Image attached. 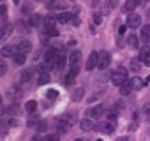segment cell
Wrapping results in <instances>:
<instances>
[{
    "label": "cell",
    "instance_id": "484cf974",
    "mask_svg": "<svg viewBox=\"0 0 150 141\" xmlns=\"http://www.w3.org/2000/svg\"><path fill=\"white\" fill-rule=\"evenodd\" d=\"M44 32H46V35H50V37H58V34H60L55 27H46Z\"/></svg>",
    "mask_w": 150,
    "mask_h": 141
},
{
    "label": "cell",
    "instance_id": "30bf717a",
    "mask_svg": "<svg viewBox=\"0 0 150 141\" xmlns=\"http://www.w3.org/2000/svg\"><path fill=\"white\" fill-rule=\"evenodd\" d=\"M67 58H69V62H71V67H78V63L81 62V53H80V51H72Z\"/></svg>",
    "mask_w": 150,
    "mask_h": 141
},
{
    "label": "cell",
    "instance_id": "8992f818",
    "mask_svg": "<svg viewBox=\"0 0 150 141\" xmlns=\"http://www.w3.org/2000/svg\"><path fill=\"white\" fill-rule=\"evenodd\" d=\"M57 55H58L57 49H53V48L46 49V63H48V67H53V65H55V58H57Z\"/></svg>",
    "mask_w": 150,
    "mask_h": 141
},
{
    "label": "cell",
    "instance_id": "6da1fadb",
    "mask_svg": "<svg viewBox=\"0 0 150 141\" xmlns=\"http://www.w3.org/2000/svg\"><path fill=\"white\" fill-rule=\"evenodd\" d=\"M124 81H127V69L118 67L117 70H113V74H111V83L115 87H120Z\"/></svg>",
    "mask_w": 150,
    "mask_h": 141
},
{
    "label": "cell",
    "instance_id": "b9f144b4",
    "mask_svg": "<svg viewBox=\"0 0 150 141\" xmlns=\"http://www.w3.org/2000/svg\"><path fill=\"white\" fill-rule=\"evenodd\" d=\"M0 104H2V95H0Z\"/></svg>",
    "mask_w": 150,
    "mask_h": 141
},
{
    "label": "cell",
    "instance_id": "44dd1931",
    "mask_svg": "<svg viewBox=\"0 0 150 141\" xmlns=\"http://www.w3.org/2000/svg\"><path fill=\"white\" fill-rule=\"evenodd\" d=\"M71 20H72V14H71V13H65V11L57 16V21H58V23H67V21H71Z\"/></svg>",
    "mask_w": 150,
    "mask_h": 141
},
{
    "label": "cell",
    "instance_id": "277c9868",
    "mask_svg": "<svg viewBox=\"0 0 150 141\" xmlns=\"http://www.w3.org/2000/svg\"><path fill=\"white\" fill-rule=\"evenodd\" d=\"M78 73H80V69H78V67H71V73L64 78V85H65V87L72 85V83H74V78L78 76Z\"/></svg>",
    "mask_w": 150,
    "mask_h": 141
},
{
    "label": "cell",
    "instance_id": "4dcf8cb0",
    "mask_svg": "<svg viewBox=\"0 0 150 141\" xmlns=\"http://www.w3.org/2000/svg\"><path fill=\"white\" fill-rule=\"evenodd\" d=\"M139 67H141L139 58H132L131 60V70H139Z\"/></svg>",
    "mask_w": 150,
    "mask_h": 141
},
{
    "label": "cell",
    "instance_id": "ee69618b",
    "mask_svg": "<svg viewBox=\"0 0 150 141\" xmlns=\"http://www.w3.org/2000/svg\"><path fill=\"white\" fill-rule=\"evenodd\" d=\"M0 2H2V0H0Z\"/></svg>",
    "mask_w": 150,
    "mask_h": 141
},
{
    "label": "cell",
    "instance_id": "9a60e30c",
    "mask_svg": "<svg viewBox=\"0 0 150 141\" xmlns=\"http://www.w3.org/2000/svg\"><path fill=\"white\" fill-rule=\"evenodd\" d=\"M118 90H120V95H129V94L132 92V85H131V81H124V83L118 87Z\"/></svg>",
    "mask_w": 150,
    "mask_h": 141
},
{
    "label": "cell",
    "instance_id": "4fadbf2b",
    "mask_svg": "<svg viewBox=\"0 0 150 141\" xmlns=\"http://www.w3.org/2000/svg\"><path fill=\"white\" fill-rule=\"evenodd\" d=\"M27 53H21V51H16L14 55H13V60H14V63L16 65H23L25 62H27V56H25Z\"/></svg>",
    "mask_w": 150,
    "mask_h": 141
},
{
    "label": "cell",
    "instance_id": "83f0119b",
    "mask_svg": "<svg viewBox=\"0 0 150 141\" xmlns=\"http://www.w3.org/2000/svg\"><path fill=\"white\" fill-rule=\"evenodd\" d=\"M46 83H50V74L48 73H41V76L37 80V85H46Z\"/></svg>",
    "mask_w": 150,
    "mask_h": 141
},
{
    "label": "cell",
    "instance_id": "2e32d148",
    "mask_svg": "<svg viewBox=\"0 0 150 141\" xmlns=\"http://www.w3.org/2000/svg\"><path fill=\"white\" fill-rule=\"evenodd\" d=\"M16 51H18L16 46H4L2 49H0V55H2V56H13Z\"/></svg>",
    "mask_w": 150,
    "mask_h": 141
},
{
    "label": "cell",
    "instance_id": "9c48e42d",
    "mask_svg": "<svg viewBox=\"0 0 150 141\" xmlns=\"http://www.w3.org/2000/svg\"><path fill=\"white\" fill-rule=\"evenodd\" d=\"M80 129H81V130H85V132H90V130L94 129V122H92V118L88 116V118L80 120Z\"/></svg>",
    "mask_w": 150,
    "mask_h": 141
},
{
    "label": "cell",
    "instance_id": "e0dca14e",
    "mask_svg": "<svg viewBox=\"0 0 150 141\" xmlns=\"http://www.w3.org/2000/svg\"><path fill=\"white\" fill-rule=\"evenodd\" d=\"M18 51H21V53H28L30 49H32V42L30 41H21V42H18Z\"/></svg>",
    "mask_w": 150,
    "mask_h": 141
},
{
    "label": "cell",
    "instance_id": "7a4b0ae2",
    "mask_svg": "<svg viewBox=\"0 0 150 141\" xmlns=\"http://www.w3.org/2000/svg\"><path fill=\"white\" fill-rule=\"evenodd\" d=\"M110 63H111V55H110L108 51H101V53H99V58H97L99 69H108Z\"/></svg>",
    "mask_w": 150,
    "mask_h": 141
},
{
    "label": "cell",
    "instance_id": "8d00e7d4",
    "mask_svg": "<svg viewBox=\"0 0 150 141\" xmlns=\"http://www.w3.org/2000/svg\"><path fill=\"white\" fill-rule=\"evenodd\" d=\"M46 95H48L50 99H55V97L58 95V92H57V90H48V94H46Z\"/></svg>",
    "mask_w": 150,
    "mask_h": 141
},
{
    "label": "cell",
    "instance_id": "7c38bea8",
    "mask_svg": "<svg viewBox=\"0 0 150 141\" xmlns=\"http://www.w3.org/2000/svg\"><path fill=\"white\" fill-rule=\"evenodd\" d=\"M18 97H21V90H20L18 87H13V88H9V92H7V99L14 102Z\"/></svg>",
    "mask_w": 150,
    "mask_h": 141
},
{
    "label": "cell",
    "instance_id": "5b68a950",
    "mask_svg": "<svg viewBox=\"0 0 150 141\" xmlns=\"http://www.w3.org/2000/svg\"><path fill=\"white\" fill-rule=\"evenodd\" d=\"M97 58H99V53L97 51H92L88 60H87V70H94L97 67Z\"/></svg>",
    "mask_w": 150,
    "mask_h": 141
},
{
    "label": "cell",
    "instance_id": "74e56055",
    "mask_svg": "<svg viewBox=\"0 0 150 141\" xmlns=\"http://www.w3.org/2000/svg\"><path fill=\"white\" fill-rule=\"evenodd\" d=\"M46 127H48V123H46V122H44V120H42V122H39V123H37V129H39V130H44V129H46Z\"/></svg>",
    "mask_w": 150,
    "mask_h": 141
},
{
    "label": "cell",
    "instance_id": "ba28073f",
    "mask_svg": "<svg viewBox=\"0 0 150 141\" xmlns=\"http://www.w3.org/2000/svg\"><path fill=\"white\" fill-rule=\"evenodd\" d=\"M97 130L101 134H111L113 132V122H103V123H99Z\"/></svg>",
    "mask_w": 150,
    "mask_h": 141
},
{
    "label": "cell",
    "instance_id": "ab89813d",
    "mask_svg": "<svg viewBox=\"0 0 150 141\" xmlns=\"http://www.w3.org/2000/svg\"><path fill=\"white\" fill-rule=\"evenodd\" d=\"M6 115V108H2V104H0V116Z\"/></svg>",
    "mask_w": 150,
    "mask_h": 141
},
{
    "label": "cell",
    "instance_id": "5bb4252c",
    "mask_svg": "<svg viewBox=\"0 0 150 141\" xmlns=\"http://www.w3.org/2000/svg\"><path fill=\"white\" fill-rule=\"evenodd\" d=\"M65 62H67V56H65V55H57V58H55V67H57L58 70H64Z\"/></svg>",
    "mask_w": 150,
    "mask_h": 141
},
{
    "label": "cell",
    "instance_id": "d4e9b609",
    "mask_svg": "<svg viewBox=\"0 0 150 141\" xmlns=\"http://www.w3.org/2000/svg\"><path fill=\"white\" fill-rule=\"evenodd\" d=\"M62 120H64V122H67V123L71 125V123L76 122V115H74V113H65V115L62 116Z\"/></svg>",
    "mask_w": 150,
    "mask_h": 141
},
{
    "label": "cell",
    "instance_id": "3957f363",
    "mask_svg": "<svg viewBox=\"0 0 150 141\" xmlns=\"http://www.w3.org/2000/svg\"><path fill=\"white\" fill-rule=\"evenodd\" d=\"M139 25H141V16L131 13V14L127 16V27H129V28H138Z\"/></svg>",
    "mask_w": 150,
    "mask_h": 141
},
{
    "label": "cell",
    "instance_id": "8fae6325",
    "mask_svg": "<svg viewBox=\"0 0 150 141\" xmlns=\"http://www.w3.org/2000/svg\"><path fill=\"white\" fill-rule=\"evenodd\" d=\"M139 62H141V65H150V51L145 48V49H141L139 51Z\"/></svg>",
    "mask_w": 150,
    "mask_h": 141
},
{
    "label": "cell",
    "instance_id": "d590c367",
    "mask_svg": "<svg viewBox=\"0 0 150 141\" xmlns=\"http://www.w3.org/2000/svg\"><path fill=\"white\" fill-rule=\"evenodd\" d=\"M117 118H118V115H117L115 111H110V113H108V120H110V122H115Z\"/></svg>",
    "mask_w": 150,
    "mask_h": 141
},
{
    "label": "cell",
    "instance_id": "f35d334b",
    "mask_svg": "<svg viewBox=\"0 0 150 141\" xmlns=\"http://www.w3.org/2000/svg\"><path fill=\"white\" fill-rule=\"evenodd\" d=\"M6 13H7V7L6 6H0V16H4Z\"/></svg>",
    "mask_w": 150,
    "mask_h": 141
},
{
    "label": "cell",
    "instance_id": "52a82bcc",
    "mask_svg": "<svg viewBox=\"0 0 150 141\" xmlns=\"http://www.w3.org/2000/svg\"><path fill=\"white\" fill-rule=\"evenodd\" d=\"M11 32H13V25H11V23H6L2 28H0V42H4V41L11 35Z\"/></svg>",
    "mask_w": 150,
    "mask_h": 141
},
{
    "label": "cell",
    "instance_id": "836d02e7",
    "mask_svg": "<svg viewBox=\"0 0 150 141\" xmlns=\"http://www.w3.org/2000/svg\"><path fill=\"white\" fill-rule=\"evenodd\" d=\"M35 123H37V116H35V115H32V116L27 120V125H28V127H34Z\"/></svg>",
    "mask_w": 150,
    "mask_h": 141
},
{
    "label": "cell",
    "instance_id": "4316f807",
    "mask_svg": "<svg viewBox=\"0 0 150 141\" xmlns=\"http://www.w3.org/2000/svg\"><path fill=\"white\" fill-rule=\"evenodd\" d=\"M127 44H129L131 48H138V46H139V42H138V37L131 34V35L127 37Z\"/></svg>",
    "mask_w": 150,
    "mask_h": 141
},
{
    "label": "cell",
    "instance_id": "1f68e13d",
    "mask_svg": "<svg viewBox=\"0 0 150 141\" xmlns=\"http://www.w3.org/2000/svg\"><path fill=\"white\" fill-rule=\"evenodd\" d=\"M32 78V70H25V73L21 74V83H28Z\"/></svg>",
    "mask_w": 150,
    "mask_h": 141
},
{
    "label": "cell",
    "instance_id": "ffe728a7",
    "mask_svg": "<svg viewBox=\"0 0 150 141\" xmlns=\"http://www.w3.org/2000/svg\"><path fill=\"white\" fill-rule=\"evenodd\" d=\"M139 37H141V41H143L145 44L150 42V25H146L145 28H141V35H139Z\"/></svg>",
    "mask_w": 150,
    "mask_h": 141
},
{
    "label": "cell",
    "instance_id": "60d3db41",
    "mask_svg": "<svg viewBox=\"0 0 150 141\" xmlns=\"http://www.w3.org/2000/svg\"><path fill=\"white\" fill-rule=\"evenodd\" d=\"M125 28H127V27H120V28H118V34H125Z\"/></svg>",
    "mask_w": 150,
    "mask_h": 141
},
{
    "label": "cell",
    "instance_id": "d6986e66",
    "mask_svg": "<svg viewBox=\"0 0 150 141\" xmlns=\"http://www.w3.org/2000/svg\"><path fill=\"white\" fill-rule=\"evenodd\" d=\"M103 111H104L103 106H94V108L88 109V116H90V118H99V116L103 115Z\"/></svg>",
    "mask_w": 150,
    "mask_h": 141
},
{
    "label": "cell",
    "instance_id": "7bdbcfd3",
    "mask_svg": "<svg viewBox=\"0 0 150 141\" xmlns=\"http://www.w3.org/2000/svg\"><path fill=\"white\" fill-rule=\"evenodd\" d=\"M18 2H20V0H14V4H18Z\"/></svg>",
    "mask_w": 150,
    "mask_h": 141
},
{
    "label": "cell",
    "instance_id": "603a6c76",
    "mask_svg": "<svg viewBox=\"0 0 150 141\" xmlns=\"http://www.w3.org/2000/svg\"><path fill=\"white\" fill-rule=\"evenodd\" d=\"M67 130H69V123L64 122V120H60V122H58V127H57V132H58V134H65Z\"/></svg>",
    "mask_w": 150,
    "mask_h": 141
},
{
    "label": "cell",
    "instance_id": "7402d4cb",
    "mask_svg": "<svg viewBox=\"0 0 150 141\" xmlns=\"http://www.w3.org/2000/svg\"><path fill=\"white\" fill-rule=\"evenodd\" d=\"M139 4H141V0H127L124 7H125V11H134Z\"/></svg>",
    "mask_w": 150,
    "mask_h": 141
},
{
    "label": "cell",
    "instance_id": "e575fe53",
    "mask_svg": "<svg viewBox=\"0 0 150 141\" xmlns=\"http://www.w3.org/2000/svg\"><path fill=\"white\" fill-rule=\"evenodd\" d=\"M94 23H96V25H99V23H103V16H101L99 13H96V14H94Z\"/></svg>",
    "mask_w": 150,
    "mask_h": 141
},
{
    "label": "cell",
    "instance_id": "f1b7e54d",
    "mask_svg": "<svg viewBox=\"0 0 150 141\" xmlns=\"http://www.w3.org/2000/svg\"><path fill=\"white\" fill-rule=\"evenodd\" d=\"M25 109H27L28 113H34V111L37 109V102H35V101H28V102L25 104Z\"/></svg>",
    "mask_w": 150,
    "mask_h": 141
},
{
    "label": "cell",
    "instance_id": "ac0fdd59",
    "mask_svg": "<svg viewBox=\"0 0 150 141\" xmlns=\"http://www.w3.org/2000/svg\"><path fill=\"white\" fill-rule=\"evenodd\" d=\"M131 85H132V90H141V88L145 87V81H143L139 76H134V78L131 80Z\"/></svg>",
    "mask_w": 150,
    "mask_h": 141
},
{
    "label": "cell",
    "instance_id": "d6a6232c",
    "mask_svg": "<svg viewBox=\"0 0 150 141\" xmlns=\"http://www.w3.org/2000/svg\"><path fill=\"white\" fill-rule=\"evenodd\" d=\"M6 70H7V65H6V62H4L2 58H0V76H4Z\"/></svg>",
    "mask_w": 150,
    "mask_h": 141
},
{
    "label": "cell",
    "instance_id": "cb8c5ba5",
    "mask_svg": "<svg viewBox=\"0 0 150 141\" xmlns=\"http://www.w3.org/2000/svg\"><path fill=\"white\" fill-rule=\"evenodd\" d=\"M83 95H85V90L83 88H76V90H74V94H72V101H81Z\"/></svg>",
    "mask_w": 150,
    "mask_h": 141
},
{
    "label": "cell",
    "instance_id": "f546056e",
    "mask_svg": "<svg viewBox=\"0 0 150 141\" xmlns=\"http://www.w3.org/2000/svg\"><path fill=\"white\" fill-rule=\"evenodd\" d=\"M55 23H57V18H53V16H46L44 18V28L46 27H55Z\"/></svg>",
    "mask_w": 150,
    "mask_h": 141
}]
</instances>
